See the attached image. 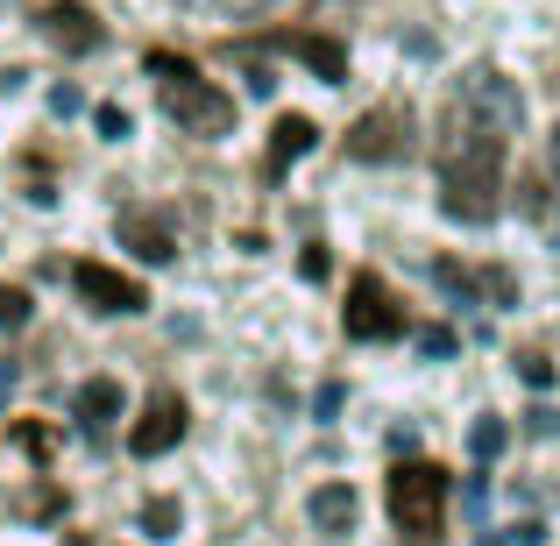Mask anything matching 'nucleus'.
Masks as SVG:
<instances>
[{"label": "nucleus", "mask_w": 560, "mask_h": 546, "mask_svg": "<svg viewBox=\"0 0 560 546\" xmlns=\"http://www.w3.org/2000/svg\"><path fill=\"white\" fill-rule=\"evenodd\" d=\"M504 206V128L454 100L440 128V213L462 228H490Z\"/></svg>", "instance_id": "nucleus-1"}, {"label": "nucleus", "mask_w": 560, "mask_h": 546, "mask_svg": "<svg viewBox=\"0 0 560 546\" xmlns=\"http://www.w3.org/2000/svg\"><path fill=\"white\" fill-rule=\"evenodd\" d=\"M150 79L164 85V114L185 128V136H228L234 128V93H220L213 79H199V65L178 50H150L142 57Z\"/></svg>", "instance_id": "nucleus-2"}, {"label": "nucleus", "mask_w": 560, "mask_h": 546, "mask_svg": "<svg viewBox=\"0 0 560 546\" xmlns=\"http://www.w3.org/2000/svg\"><path fill=\"white\" fill-rule=\"evenodd\" d=\"M447 497H454V476H447L440 462H419V454H405V462L390 468V483H383V504H390V519H397V533H405V546H440Z\"/></svg>", "instance_id": "nucleus-3"}, {"label": "nucleus", "mask_w": 560, "mask_h": 546, "mask_svg": "<svg viewBox=\"0 0 560 546\" xmlns=\"http://www.w3.org/2000/svg\"><path fill=\"white\" fill-rule=\"evenodd\" d=\"M341 327H348V341H397V334H405V305H397V291L383 284L376 270H362L355 284H348Z\"/></svg>", "instance_id": "nucleus-4"}, {"label": "nucleus", "mask_w": 560, "mask_h": 546, "mask_svg": "<svg viewBox=\"0 0 560 546\" xmlns=\"http://www.w3.org/2000/svg\"><path fill=\"white\" fill-rule=\"evenodd\" d=\"M71 291H79V305H93V313H150V291H142V277L114 270V263L100 256H79L71 263Z\"/></svg>", "instance_id": "nucleus-5"}, {"label": "nucleus", "mask_w": 560, "mask_h": 546, "mask_svg": "<svg viewBox=\"0 0 560 546\" xmlns=\"http://www.w3.org/2000/svg\"><path fill=\"white\" fill-rule=\"evenodd\" d=\"M348 156L355 164H405L411 156V107H370L355 128H348Z\"/></svg>", "instance_id": "nucleus-6"}, {"label": "nucleus", "mask_w": 560, "mask_h": 546, "mask_svg": "<svg viewBox=\"0 0 560 546\" xmlns=\"http://www.w3.org/2000/svg\"><path fill=\"white\" fill-rule=\"evenodd\" d=\"M185 426H191L185 397L171 391V383H156V391H150V405H142V419L128 426V454H142V462H156V454H171V448L185 440Z\"/></svg>", "instance_id": "nucleus-7"}, {"label": "nucleus", "mask_w": 560, "mask_h": 546, "mask_svg": "<svg viewBox=\"0 0 560 546\" xmlns=\"http://www.w3.org/2000/svg\"><path fill=\"white\" fill-rule=\"evenodd\" d=\"M262 50H291L319 85H348V43L327 36V28H270Z\"/></svg>", "instance_id": "nucleus-8"}, {"label": "nucleus", "mask_w": 560, "mask_h": 546, "mask_svg": "<svg viewBox=\"0 0 560 546\" xmlns=\"http://www.w3.org/2000/svg\"><path fill=\"white\" fill-rule=\"evenodd\" d=\"M36 28L57 43L65 57H93V50H107V28H100V14L85 8V0H50V8L36 14Z\"/></svg>", "instance_id": "nucleus-9"}, {"label": "nucleus", "mask_w": 560, "mask_h": 546, "mask_svg": "<svg viewBox=\"0 0 560 546\" xmlns=\"http://www.w3.org/2000/svg\"><path fill=\"white\" fill-rule=\"evenodd\" d=\"M454 100H462V107H476L482 121H497L504 136L525 121V100H518V85H511L504 71H468V79H462V93H454Z\"/></svg>", "instance_id": "nucleus-10"}, {"label": "nucleus", "mask_w": 560, "mask_h": 546, "mask_svg": "<svg viewBox=\"0 0 560 546\" xmlns=\"http://www.w3.org/2000/svg\"><path fill=\"white\" fill-rule=\"evenodd\" d=\"M121 248L142 263H171L178 256V228H171V213H121Z\"/></svg>", "instance_id": "nucleus-11"}, {"label": "nucleus", "mask_w": 560, "mask_h": 546, "mask_svg": "<svg viewBox=\"0 0 560 546\" xmlns=\"http://www.w3.org/2000/svg\"><path fill=\"white\" fill-rule=\"evenodd\" d=\"M313 142H319V128H313V114H284V121L270 128V156H262V178H284L299 156H313Z\"/></svg>", "instance_id": "nucleus-12"}, {"label": "nucleus", "mask_w": 560, "mask_h": 546, "mask_svg": "<svg viewBox=\"0 0 560 546\" xmlns=\"http://www.w3.org/2000/svg\"><path fill=\"white\" fill-rule=\"evenodd\" d=\"M71 411H79V426L100 440L114 419H121V383H114V376H85V383H79V397H71Z\"/></svg>", "instance_id": "nucleus-13"}, {"label": "nucleus", "mask_w": 560, "mask_h": 546, "mask_svg": "<svg viewBox=\"0 0 560 546\" xmlns=\"http://www.w3.org/2000/svg\"><path fill=\"white\" fill-rule=\"evenodd\" d=\"M305 511H313V525H319L327 539H341V533H355V511H362V497L348 490V483H319V490H313V504H305Z\"/></svg>", "instance_id": "nucleus-14"}, {"label": "nucleus", "mask_w": 560, "mask_h": 546, "mask_svg": "<svg viewBox=\"0 0 560 546\" xmlns=\"http://www.w3.org/2000/svg\"><path fill=\"white\" fill-rule=\"evenodd\" d=\"M433 284L447 291V299H462V305H482V270H468V263H454V256L433 263Z\"/></svg>", "instance_id": "nucleus-15"}, {"label": "nucleus", "mask_w": 560, "mask_h": 546, "mask_svg": "<svg viewBox=\"0 0 560 546\" xmlns=\"http://www.w3.org/2000/svg\"><path fill=\"white\" fill-rule=\"evenodd\" d=\"M504 448H511V426L497 419V411H482V419L468 426V454H476V462H497Z\"/></svg>", "instance_id": "nucleus-16"}, {"label": "nucleus", "mask_w": 560, "mask_h": 546, "mask_svg": "<svg viewBox=\"0 0 560 546\" xmlns=\"http://www.w3.org/2000/svg\"><path fill=\"white\" fill-rule=\"evenodd\" d=\"M178 525H185L178 497H150V504H142V533L150 539H178Z\"/></svg>", "instance_id": "nucleus-17"}, {"label": "nucleus", "mask_w": 560, "mask_h": 546, "mask_svg": "<svg viewBox=\"0 0 560 546\" xmlns=\"http://www.w3.org/2000/svg\"><path fill=\"white\" fill-rule=\"evenodd\" d=\"M28 313H36V305H28V291H22V284H8V291H0V334L28 327Z\"/></svg>", "instance_id": "nucleus-18"}, {"label": "nucleus", "mask_w": 560, "mask_h": 546, "mask_svg": "<svg viewBox=\"0 0 560 546\" xmlns=\"http://www.w3.org/2000/svg\"><path fill=\"white\" fill-rule=\"evenodd\" d=\"M93 128H100L107 142H128V136H136V121H128V107H114V100H107V107H93Z\"/></svg>", "instance_id": "nucleus-19"}, {"label": "nucleus", "mask_w": 560, "mask_h": 546, "mask_svg": "<svg viewBox=\"0 0 560 546\" xmlns=\"http://www.w3.org/2000/svg\"><path fill=\"white\" fill-rule=\"evenodd\" d=\"M518 376L533 383V391H553V362L539 356V348H525V356H518Z\"/></svg>", "instance_id": "nucleus-20"}, {"label": "nucleus", "mask_w": 560, "mask_h": 546, "mask_svg": "<svg viewBox=\"0 0 560 546\" xmlns=\"http://www.w3.org/2000/svg\"><path fill=\"white\" fill-rule=\"evenodd\" d=\"M299 270H305V284H319V277L334 270V256H327V242H305V256H299Z\"/></svg>", "instance_id": "nucleus-21"}, {"label": "nucleus", "mask_w": 560, "mask_h": 546, "mask_svg": "<svg viewBox=\"0 0 560 546\" xmlns=\"http://www.w3.org/2000/svg\"><path fill=\"white\" fill-rule=\"evenodd\" d=\"M50 114H57V121L85 114V93H79V85H50Z\"/></svg>", "instance_id": "nucleus-22"}, {"label": "nucleus", "mask_w": 560, "mask_h": 546, "mask_svg": "<svg viewBox=\"0 0 560 546\" xmlns=\"http://www.w3.org/2000/svg\"><path fill=\"white\" fill-rule=\"evenodd\" d=\"M525 433H533V440L560 433V411H553V405H533V411H525Z\"/></svg>", "instance_id": "nucleus-23"}, {"label": "nucleus", "mask_w": 560, "mask_h": 546, "mask_svg": "<svg viewBox=\"0 0 560 546\" xmlns=\"http://www.w3.org/2000/svg\"><path fill=\"white\" fill-rule=\"evenodd\" d=\"M242 79H248V93H256V100H270V93H277V71H270V65H248Z\"/></svg>", "instance_id": "nucleus-24"}, {"label": "nucleus", "mask_w": 560, "mask_h": 546, "mask_svg": "<svg viewBox=\"0 0 560 546\" xmlns=\"http://www.w3.org/2000/svg\"><path fill=\"white\" fill-rule=\"evenodd\" d=\"M419 348L440 362V356H454V334H447V327H425V334H419Z\"/></svg>", "instance_id": "nucleus-25"}, {"label": "nucleus", "mask_w": 560, "mask_h": 546, "mask_svg": "<svg viewBox=\"0 0 560 546\" xmlns=\"http://www.w3.org/2000/svg\"><path fill=\"white\" fill-rule=\"evenodd\" d=\"M14 440H22L28 454H50V433H43V426H14Z\"/></svg>", "instance_id": "nucleus-26"}, {"label": "nucleus", "mask_w": 560, "mask_h": 546, "mask_svg": "<svg viewBox=\"0 0 560 546\" xmlns=\"http://www.w3.org/2000/svg\"><path fill=\"white\" fill-rule=\"evenodd\" d=\"M313 411H319V419H334V411H341V383H327V391L313 397Z\"/></svg>", "instance_id": "nucleus-27"}, {"label": "nucleus", "mask_w": 560, "mask_h": 546, "mask_svg": "<svg viewBox=\"0 0 560 546\" xmlns=\"http://www.w3.org/2000/svg\"><path fill=\"white\" fill-rule=\"evenodd\" d=\"M14 383H22V369H14V362H0V411H8V397H14Z\"/></svg>", "instance_id": "nucleus-28"}, {"label": "nucleus", "mask_w": 560, "mask_h": 546, "mask_svg": "<svg viewBox=\"0 0 560 546\" xmlns=\"http://www.w3.org/2000/svg\"><path fill=\"white\" fill-rule=\"evenodd\" d=\"M553 171H560V136H553Z\"/></svg>", "instance_id": "nucleus-29"}]
</instances>
